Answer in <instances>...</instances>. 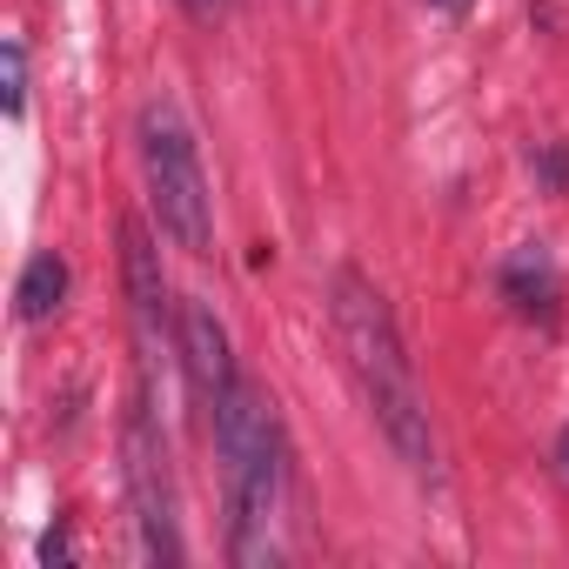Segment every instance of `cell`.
Returning <instances> with one entry per match:
<instances>
[{
	"label": "cell",
	"mask_w": 569,
	"mask_h": 569,
	"mask_svg": "<svg viewBox=\"0 0 569 569\" xmlns=\"http://www.w3.org/2000/svg\"><path fill=\"white\" fill-rule=\"evenodd\" d=\"M556 469H562V482H569V429L556 436Z\"/></svg>",
	"instance_id": "cell-12"
},
{
	"label": "cell",
	"mask_w": 569,
	"mask_h": 569,
	"mask_svg": "<svg viewBox=\"0 0 569 569\" xmlns=\"http://www.w3.org/2000/svg\"><path fill=\"white\" fill-rule=\"evenodd\" d=\"M174 349H181V369H188V382H194V396H201V409H214L241 376H234V349H228V329H221V316L201 302V296H188L181 302V329H174Z\"/></svg>",
	"instance_id": "cell-6"
},
{
	"label": "cell",
	"mask_w": 569,
	"mask_h": 569,
	"mask_svg": "<svg viewBox=\"0 0 569 569\" xmlns=\"http://www.w3.org/2000/svg\"><path fill=\"white\" fill-rule=\"evenodd\" d=\"M329 322H336V342L356 369V389L376 416V429L389 436V449L416 469V476H436V429H429V402L416 389V362L402 349V329L382 302V289L356 268H336L329 274Z\"/></svg>",
	"instance_id": "cell-1"
},
{
	"label": "cell",
	"mask_w": 569,
	"mask_h": 569,
	"mask_svg": "<svg viewBox=\"0 0 569 569\" xmlns=\"http://www.w3.org/2000/svg\"><path fill=\"white\" fill-rule=\"evenodd\" d=\"M181 8H188V14H194V21H214V14H221V8H228V0H181Z\"/></svg>",
	"instance_id": "cell-11"
},
{
	"label": "cell",
	"mask_w": 569,
	"mask_h": 569,
	"mask_svg": "<svg viewBox=\"0 0 569 569\" xmlns=\"http://www.w3.org/2000/svg\"><path fill=\"white\" fill-rule=\"evenodd\" d=\"M61 302H68V261H61L54 248L28 254V268H21V281H14V316H21V322H48Z\"/></svg>",
	"instance_id": "cell-8"
},
{
	"label": "cell",
	"mask_w": 569,
	"mask_h": 569,
	"mask_svg": "<svg viewBox=\"0 0 569 569\" xmlns=\"http://www.w3.org/2000/svg\"><path fill=\"white\" fill-rule=\"evenodd\" d=\"M214 456L228 482V556L241 569H261L281 556V509H289V436H281L274 402L254 382H234L214 409Z\"/></svg>",
	"instance_id": "cell-2"
},
{
	"label": "cell",
	"mask_w": 569,
	"mask_h": 569,
	"mask_svg": "<svg viewBox=\"0 0 569 569\" xmlns=\"http://www.w3.org/2000/svg\"><path fill=\"white\" fill-rule=\"evenodd\" d=\"M121 456H128V502H134V522H141V556L148 562H181V522H174V469H168V442L141 409H128V429H121Z\"/></svg>",
	"instance_id": "cell-4"
},
{
	"label": "cell",
	"mask_w": 569,
	"mask_h": 569,
	"mask_svg": "<svg viewBox=\"0 0 569 569\" xmlns=\"http://www.w3.org/2000/svg\"><path fill=\"white\" fill-rule=\"evenodd\" d=\"M0 74H8V94H0V108H8V121H21V114H28V48H21V41L0 48Z\"/></svg>",
	"instance_id": "cell-9"
},
{
	"label": "cell",
	"mask_w": 569,
	"mask_h": 569,
	"mask_svg": "<svg viewBox=\"0 0 569 569\" xmlns=\"http://www.w3.org/2000/svg\"><path fill=\"white\" fill-rule=\"evenodd\" d=\"M134 148H141V181H148L154 228L174 248L208 254L214 248V194H208V174H201V148H194V134H188V121L168 94L141 101Z\"/></svg>",
	"instance_id": "cell-3"
},
{
	"label": "cell",
	"mask_w": 569,
	"mask_h": 569,
	"mask_svg": "<svg viewBox=\"0 0 569 569\" xmlns=\"http://www.w3.org/2000/svg\"><path fill=\"white\" fill-rule=\"evenodd\" d=\"M429 8H442V14H469V0H429Z\"/></svg>",
	"instance_id": "cell-13"
},
{
	"label": "cell",
	"mask_w": 569,
	"mask_h": 569,
	"mask_svg": "<svg viewBox=\"0 0 569 569\" xmlns=\"http://www.w3.org/2000/svg\"><path fill=\"white\" fill-rule=\"evenodd\" d=\"M121 281H128V309L141 322V342H168L181 329V302L161 274V248L148 241L141 221H121Z\"/></svg>",
	"instance_id": "cell-5"
},
{
	"label": "cell",
	"mask_w": 569,
	"mask_h": 569,
	"mask_svg": "<svg viewBox=\"0 0 569 569\" xmlns=\"http://www.w3.org/2000/svg\"><path fill=\"white\" fill-rule=\"evenodd\" d=\"M496 289H502V302L522 316V322H556L562 316V274H556V261H549V248H516L502 268H496Z\"/></svg>",
	"instance_id": "cell-7"
},
{
	"label": "cell",
	"mask_w": 569,
	"mask_h": 569,
	"mask_svg": "<svg viewBox=\"0 0 569 569\" xmlns=\"http://www.w3.org/2000/svg\"><path fill=\"white\" fill-rule=\"evenodd\" d=\"M529 168H536V181H542L549 194H562V188H569V148H562V141H542V148L529 154Z\"/></svg>",
	"instance_id": "cell-10"
}]
</instances>
